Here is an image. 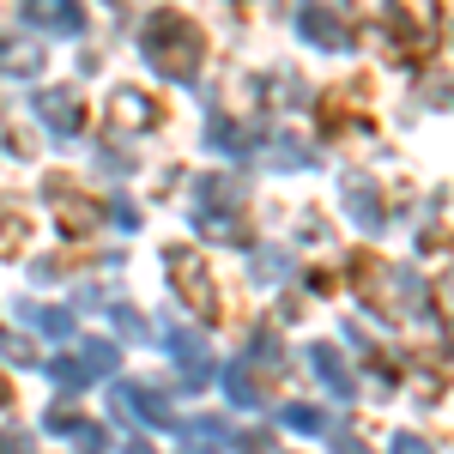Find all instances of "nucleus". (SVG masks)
<instances>
[{
  "mask_svg": "<svg viewBox=\"0 0 454 454\" xmlns=\"http://www.w3.org/2000/svg\"><path fill=\"white\" fill-rule=\"evenodd\" d=\"M6 400H12V394H6V376H0V406H6Z\"/></svg>",
  "mask_w": 454,
  "mask_h": 454,
  "instance_id": "nucleus-10",
  "label": "nucleus"
},
{
  "mask_svg": "<svg viewBox=\"0 0 454 454\" xmlns=\"http://www.w3.org/2000/svg\"><path fill=\"white\" fill-rule=\"evenodd\" d=\"M394 6H400V31H412L406 49H412V55H430V49H436V31H442L436 0H394Z\"/></svg>",
  "mask_w": 454,
  "mask_h": 454,
  "instance_id": "nucleus-3",
  "label": "nucleus"
},
{
  "mask_svg": "<svg viewBox=\"0 0 454 454\" xmlns=\"http://www.w3.org/2000/svg\"><path fill=\"white\" fill-rule=\"evenodd\" d=\"M291 424H297V430H321V412H303V406H297V412H291Z\"/></svg>",
  "mask_w": 454,
  "mask_h": 454,
  "instance_id": "nucleus-9",
  "label": "nucleus"
},
{
  "mask_svg": "<svg viewBox=\"0 0 454 454\" xmlns=\"http://www.w3.org/2000/svg\"><path fill=\"white\" fill-rule=\"evenodd\" d=\"M315 370H321V376H327V382L340 387V394H346V387H351V376H346V364H340V357H333V346H315Z\"/></svg>",
  "mask_w": 454,
  "mask_h": 454,
  "instance_id": "nucleus-8",
  "label": "nucleus"
},
{
  "mask_svg": "<svg viewBox=\"0 0 454 454\" xmlns=\"http://www.w3.org/2000/svg\"><path fill=\"white\" fill-rule=\"evenodd\" d=\"M36 67H43L36 43H6V49H0V73H36Z\"/></svg>",
  "mask_w": 454,
  "mask_h": 454,
  "instance_id": "nucleus-7",
  "label": "nucleus"
},
{
  "mask_svg": "<svg viewBox=\"0 0 454 454\" xmlns=\"http://www.w3.org/2000/svg\"><path fill=\"white\" fill-rule=\"evenodd\" d=\"M164 273H170V285L182 291V303L194 315H218V291H212V279H207V267H200L194 248H170V254H164Z\"/></svg>",
  "mask_w": 454,
  "mask_h": 454,
  "instance_id": "nucleus-2",
  "label": "nucleus"
},
{
  "mask_svg": "<svg viewBox=\"0 0 454 454\" xmlns=\"http://www.w3.org/2000/svg\"><path fill=\"white\" fill-rule=\"evenodd\" d=\"M200 49H207V36H200V25H188L182 12H158L145 25V55H152V67H164L170 79H194Z\"/></svg>",
  "mask_w": 454,
  "mask_h": 454,
  "instance_id": "nucleus-1",
  "label": "nucleus"
},
{
  "mask_svg": "<svg viewBox=\"0 0 454 454\" xmlns=\"http://www.w3.org/2000/svg\"><path fill=\"white\" fill-rule=\"evenodd\" d=\"M31 19L49 25V31H79V25H85L79 0H31Z\"/></svg>",
  "mask_w": 454,
  "mask_h": 454,
  "instance_id": "nucleus-6",
  "label": "nucleus"
},
{
  "mask_svg": "<svg viewBox=\"0 0 454 454\" xmlns=\"http://www.w3.org/2000/svg\"><path fill=\"white\" fill-rule=\"evenodd\" d=\"M109 121H115V128H134V134H145V128H158V109H152V98H140V91H115Z\"/></svg>",
  "mask_w": 454,
  "mask_h": 454,
  "instance_id": "nucleus-4",
  "label": "nucleus"
},
{
  "mask_svg": "<svg viewBox=\"0 0 454 454\" xmlns=\"http://www.w3.org/2000/svg\"><path fill=\"white\" fill-rule=\"evenodd\" d=\"M36 109H43V121H49L55 134H79V121H85L73 91H43V98H36Z\"/></svg>",
  "mask_w": 454,
  "mask_h": 454,
  "instance_id": "nucleus-5",
  "label": "nucleus"
}]
</instances>
